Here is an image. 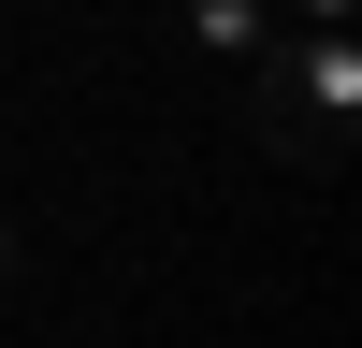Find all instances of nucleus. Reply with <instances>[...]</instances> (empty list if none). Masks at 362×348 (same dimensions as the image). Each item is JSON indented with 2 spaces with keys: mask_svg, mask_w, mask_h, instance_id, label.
Listing matches in <instances>:
<instances>
[{
  "mask_svg": "<svg viewBox=\"0 0 362 348\" xmlns=\"http://www.w3.org/2000/svg\"><path fill=\"white\" fill-rule=\"evenodd\" d=\"M247 73H261L247 116H261V145H276V160H334V145H348V102H362V44H348V29L261 44Z\"/></svg>",
  "mask_w": 362,
  "mask_h": 348,
  "instance_id": "1",
  "label": "nucleus"
},
{
  "mask_svg": "<svg viewBox=\"0 0 362 348\" xmlns=\"http://www.w3.org/2000/svg\"><path fill=\"white\" fill-rule=\"evenodd\" d=\"M189 44H218V58H261V44H276V0H189Z\"/></svg>",
  "mask_w": 362,
  "mask_h": 348,
  "instance_id": "2",
  "label": "nucleus"
},
{
  "mask_svg": "<svg viewBox=\"0 0 362 348\" xmlns=\"http://www.w3.org/2000/svg\"><path fill=\"white\" fill-rule=\"evenodd\" d=\"M305 29H348V0H305Z\"/></svg>",
  "mask_w": 362,
  "mask_h": 348,
  "instance_id": "3",
  "label": "nucleus"
},
{
  "mask_svg": "<svg viewBox=\"0 0 362 348\" xmlns=\"http://www.w3.org/2000/svg\"><path fill=\"white\" fill-rule=\"evenodd\" d=\"M0 290H15V232H0Z\"/></svg>",
  "mask_w": 362,
  "mask_h": 348,
  "instance_id": "4",
  "label": "nucleus"
}]
</instances>
